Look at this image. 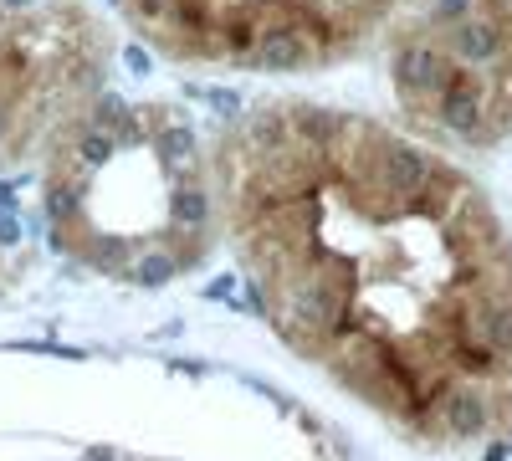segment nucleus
Listing matches in <instances>:
<instances>
[{"instance_id":"423d86ee","label":"nucleus","mask_w":512,"mask_h":461,"mask_svg":"<svg viewBox=\"0 0 512 461\" xmlns=\"http://www.w3.org/2000/svg\"><path fill=\"white\" fill-rule=\"evenodd\" d=\"M175 272H180V257H169V251H149V257H139L134 267H128V277H134L139 287H164Z\"/></svg>"},{"instance_id":"f257e3e1","label":"nucleus","mask_w":512,"mask_h":461,"mask_svg":"<svg viewBox=\"0 0 512 461\" xmlns=\"http://www.w3.org/2000/svg\"><path fill=\"white\" fill-rule=\"evenodd\" d=\"M431 123H436L441 134H451L456 144H472V149L497 144V139H502V123H497V113H492V82H487V72L456 67L451 82H446V93H441V103H436V118H431Z\"/></svg>"},{"instance_id":"7ed1b4c3","label":"nucleus","mask_w":512,"mask_h":461,"mask_svg":"<svg viewBox=\"0 0 512 461\" xmlns=\"http://www.w3.org/2000/svg\"><path fill=\"white\" fill-rule=\"evenodd\" d=\"M436 36H441L446 57H451L456 67H466V72H492V67L512 52L507 26H502L497 16H487V11L461 16L456 26H446V31H436Z\"/></svg>"},{"instance_id":"0eeeda50","label":"nucleus","mask_w":512,"mask_h":461,"mask_svg":"<svg viewBox=\"0 0 512 461\" xmlns=\"http://www.w3.org/2000/svg\"><path fill=\"white\" fill-rule=\"evenodd\" d=\"M21 236V221H16V205H11V190L0 185V246H16Z\"/></svg>"},{"instance_id":"20e7f679","label":"nucleus","mask_w":512,"mask_h":461,"mask_svg":"<svg viewBox=\"0 0 512 461\" xmlns=\"http://www.w3.org/2000/svg\"><path fill=\"white\" fill-rule=\"evenodd\" d=\"M492 421H497V400H492V390L477 385V380L446 385V395H441L436 410H431V426H436L446 441H477V436L492 431Z\"/></svg>"},{"instance_id":"6e6552de","label":"nucleus","mask_w":512,"mask_h":461,"mask_svg":"<svg viewBox=\"0 0 512 461\" xmlns=\"http://www.w3.org/2000/svg\"><path fill=\"white\" fill-rule=\"evenodd\" d=\"M123 62L134 67V72H149V52H144V47H128V52H123Z\"/></svg>"},{"instance_id":"f03ea898","label":"nucleus","mask_w":512,"mask_h":461,"mask_svg":"<svg viewBox=\"0 0 512 461\" xmlns=\"http://www.w3.org/2000/svg\"><path fill=\"white\" fill-rule=\"evenodd\" d=\"M451 72H456V62L446 57L441 36H405L390 57V77L415 118H436V103L446 93Z\"/></svg>"},{"instance_id":"39448f33","label":"nucleus","mask_w":512,"mask_h":461,"mask_svg":"<svg viewBox=\"0 0 512 461\" xmlns=\"http://www.w3.org/2000/svg\"><path fill=\"white\" fill-rule=\"evenodd\" d=\"M154 154H159L175 175H190V170H195V154H200L195 129H185V123H164L159 139H154Z\"/></svg>"}]
</instances>
